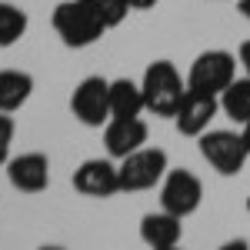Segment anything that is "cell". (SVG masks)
Masks as SVG:
<instances>
[{
  "label": "cell",
  "instance_id": "6",
  "mask_svg": "<svg viewBox=\"0 0 250 250\" xmlns=\"http://www.w3.org/2000/svg\"><path fill=\"white\" fill-rule=\"evenodd\" d=\"M70 110L83 127H104L110 120V80L104 77H83L74 87Z\"/></svg>",
  "mask_w": 250,
  "mask_h": 250
},
{
  "label": "cell",
  "instance_id": "19",
  "mask_svg": "<svg viewBox=\"0 0 250 250\" xmlns=\"http://www.w3.org/2000/svg\"><path fill=\"white\" fill-rule=\"evenodd\" d=\"M237 60H240V67L250 74V40H244V43L237 47Z\"/></svg>",
  "mask_w": 250,
  "mask_h": 250
},
{
  "label": "cell",
  "instance_id": "17",
  "mask_svg": "<svg viewBox=\"0 0 250 250\" xmlns=\"http://www.w3.org/2000/svg\"><path fill=\"white\" fill-rule=\"evenodd\" d=\"M90 7H94V14L104 23H107V30L110 27H120L124 20H127V14H130V3L127 0H87Z\"/></svg>",
  "mask_w": 250,
  "mask_h": 250
},
{
  "label": "cell",
  "instance_id": "4",
  "mask_svg": "<svg viewBox=\"0 0 250 250\" xmlns=\"http://www.w3.org/2000/svg\"><path fill=\"white\" fill-rule=\"evenodd\" d=\"M117 170H120V190H127V193L150 190L170 170L167 167V150H160V147H140V150L124 157L117 164Z\"/></svg>",
  "mask_w": 250,
  "mask_h": 250
},
{
  "label": "cell",
  "instance_id": "15",
  "mask_svg": "<svg viewBox=\"0 0 250 250\" xmlns=\"http://www.w3.org/2000/svg\"><path fill=\"white\" fill-rule=\"evenodd\" d=\"M220 110L230 117L233 124H247L250 120V74L230 80V87L220 94Z\"/></svg>",
  "mask_w": 250,
  "mask_h": 250
},
{
  "label": "cell",
  "instance_id": "5",
  "mask_svg": "<svg viewBox=\"0 0 250 250\" xmlns=\"http://www.w3.org/2000/svg\"><path fill=\"white\" fill-rule=\"evenodd\" d=\"M197 144H200V157L220 177H237L250 157L244 137L233 134V130H204V134L197 137Z\"/></svg>",
  "mask_w": 250,
  "mask_h": 250
},
{
  "label": "cell",
  "instance_id": "23",
  "mask_svg": "<svg viewBox=\"0 0 250 250\" xmlns=\"http://www.w3.org/2000/svg\"><path fill=\"white\" fill-rule=\"evenodd\" d=\"M247 213H250V197H247Z\"/></svg>",
  "mask_w": 250,
  "mask_h": 250
},
{
  "label": "cell",
  "instance_id": "24",
  "mask_svg": "<svg viewBox=\"0 0 250 250\" xmlns=\"http://www.w3.org/2000/svg\"><path fill=\"white\" fill-rule=\"evenodd\" d=\"M213 3H220V0H213Z\"/></svg>",
  "mask_w": 250,
  "mask_h": 250
},
{
  "label": "cell",
  "instance_id": "8",
  "mask_svg": "<svg viewBox=\"0 0 250 250\" xmlns=\"http://www.w3.org/2000/svg\"><path fill=\"white\" fill-rule=\"evenodd\" d=\"M217 114H220V97L200 94V90L187 87V94H184L177 114H173V124H177V130L184 137H200L204 130H210Z\"/></svg>",
  "mask_w": 250,
  "mask_h": 250
},
{
  "label": "cell",
  "instance_id": "21",
  "mask_svg": "<svg viewBox=\"0 0 250 250\" xmlns=\"http://www.w3.org/2000/svg\"><path fill=\"white\" fill-rule=\"evenodd\" d=\"M237 10H240V14L250 20V0H237Z\"/></svg>",
  "mask_w": 250,
  "mask_h": 250
},
{
  "label": "cell",
  "instance_id": "9",
  "mask_svg": "<svg viewBox=\"0 0 250 250\" xmlns=\"http://www.w3.org/2000/svg\"><path fill=\"white\" fill-rule=\"evenodd\" d=\"M74 190L83 197H114L120 193V170H117L114 160H83L77 170H74Z\"/></svg>",
  "mask_w": 250,
  "mask_h": 250
},
{
  "label": "cell",
  "instance_id": "14",
  "mask_svg": "<svg viewBox=\"0 0 250 250\" xmlns=\"http://www.w3.org/2000/svg\"><path fill=\"white\" fill-rule=\"evenodd\" d=\"M144 110H147V104H144L140 83L127 77L110 80V117H140Z\"/></svg>",
  "mask_w": 250,
  "mask_h": 250
},
{
  "label": "cell",
  "instance_id": "16",
  "mask_svg": "<svg viewBox=\"0 0 250 250\" xmlns=\"http://www.w3.org/2000/svg\"><path fill=\"white\" fill-rule=\"evenodd\" d=\"M23 34H27V14L0 0V47H14Z\"/></svg>",
  "mask_w": 250,
  "mask_h": 250
},
{
  "label": "cell",
  "instance_id": "3",
  "mask_svg": "<svg viewBox=\"0 0 250 250\" xmlns=\"http://www.w3.org/2000/svg\"><path fill=\"white\" fill-rule=\"evenodd\" d=\"M237 67H240V60L233 57V54H227V50H204L190 63L187 87L190 90H200V94L220 97L230 87V80L237 77Z\"/></svg>",
  "mask_w": 250,
  "mask_h": 250
},
{
  "label": "cell",
  "instance_id": "20",
  "mask_svg": "<svg viewBox=\"0 0 250 250\" xmlns=\"http://www.w3.org/2000/svg\"><path fill=\"white\" fill-rule=\"evenodd\" d=\"M130 3V10H150V7H157L160 0H127Z\"/></svg>",
  "mask_w": 250,
  "mask_h": 250
},
{
  "label": "cell",
  "instance_id": "11",
  "mask_svg": "<svg viewBox=\"0 0 250 250\" xmlns=\"http://www.w3.org/2000/svg\"><path fill=\"white\" fill-rule=\"evenodd\" d=\"M147 144V124L140 117H110L104 124V147L114 160H124Z\"/></svg>",
  "mask_w": 250,
  "mask_h": 250
},
{
  "label": "cell",
  "instance_id": "10",
  "mask_svg": "<svg viewBox=\"0 0 250 250\" xmlns=\"http://www.w3.org/2000/svg\"><path fill=\"white\" fill-rule=\"evenodd\" d=\"M7 180H10V187L20 190V193L47 190V184H50V160H47V154L30 150V154L10 157V160H7Z\"/></svg>",
  "mask_w": 250,
  "mask_h": 250
},
{
  "label": "cell",
  "instance_id": "13",
  "mask_svg": "<svg viewBox=\"0 0 250 250\" xmlns=\"http://www.w3.org/2000/svg\"><path fill=\"white\" fill-rule=\"evenodd\" d=\"M34 94V77L23 70H0V110L14 114Z\"/></svg>",
  "mask_w": 250,
  "mask_h": 250
},
{
  "label": "cell",
  "instance_id": "7",
  "mask_svg": "<svg viewBox=\"0 0 250 250\" xmlns=\"http://www.w3.org/2000/svg\"><path fill=\"white\" fill-rule=\"evenodd\" d=\"M200 200H204V184H200L197 173L187 170V167H180V170H167L164 187H160V207H164V210L177 213V217L184 220V217L197 213Z\"/></svg>",
  "mask_w": 250,
  "mask_h": 250
},
{
  "label": "cell",
  "instance_id": "1",
  "mask_svg": "<svg viewBox=\"0 0 250 250\" xmlns=\"http://www.w3.org/2000/svg\"><path fill=\"white\" fill-rule=\"evenodd\" d=\"M54 30L67 47L83 50L107 34V23L94 14L87 0H60L54 7Z\"/></svg>",
  "mask_w": 250,
  "mask_h": 250
},
{
  "label": "cell",
  "instance_id": "18",
  "mask_svg": "<svg viewBox=\"0 0 250 250\" xmlns=\"http://www.w3.org/2000/svg\"><path fill=\"white\" fill-rule=\"evenodd\" d=\"M10 144H14V120L0 110V164L10 160Z\"/></svg>",
  "mask_w": 250,
  "mask_h": 250
},
{
  "label": "cell",
  "instance_id": "22",
  "mask_svg": "<svg viewBox=\"0 0 250 250\" xmlns=\"http://www.w3.org/2000/svg\"><path fill=\"white\" fill-rule=\"evenodd\" d=\"M240 137H244V144H247V154H250V120L244 124V130H240Z\"/></svg>",
  "mask_w": 250,
  "mask_h": 250
},
{
  "label": "cell",
  "instance_id": "12",
  "mask_svg": "<svg viewBox=\"0 0 250 250\" xmlns=\"http://www.w3.org/2000/svg\"><path fill=\"white\" fill-rule=\"evenodd\" d=\"M180 237H184V224H180V217L170 210H160L157 213H144V220H140V240L147 244V247L154 250H170L180 244Z\"/></svg>",
  "mask_w": 250,
  "mask_h": 250
},
{
  "label": "cell",
  "instance_id": "2",
  "mask_svg": "<svg viewBox=\"0 0 250 250\" xmlns=\"http://www.w3.org/2000/svg\"><path fill=\"white\" fill-rule=\"evenodd\" d=\"M140 87H144V104L154 117H173L187 94V80L180 77V70L170 60H154L144 70Z\"/></svg>",
  "mask_w": 250,
  "mask_h": 250
}]
</instances>
